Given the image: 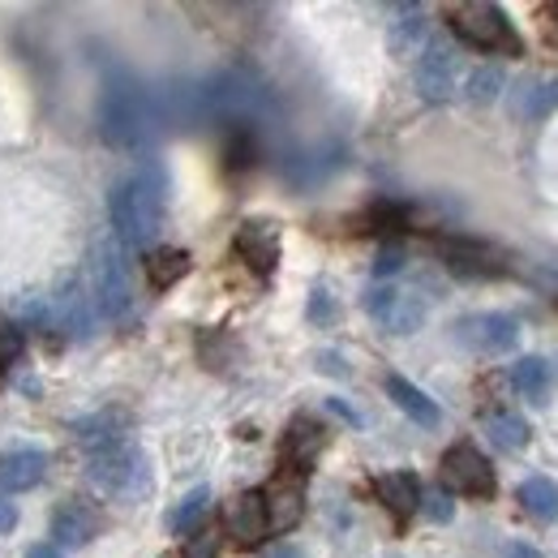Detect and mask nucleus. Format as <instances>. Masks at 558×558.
<instances>
[{"mask_svg":"<svg viewBox=\"0 0 558 558\" xmlns=\"http://www.w3.org/2000/svg\"><path fill=\"white\" fill-rule=\"evenodd\" d=\"M374 494H378V502L391 511L396 524H409V520L417 515L421 486L413 473H383V477H374Z\"/></svg>","mask_w":558,"mask_h":558,"instance_id":"18","label":"nucleus"},{"mask_svg":"<svg viewBox=\"0 0 558 558\" xmlns=\"http://www.w3.org/2000/svg\"><path fill=\"white\" fill-rule=\"evenodd\" d=\"M130 413L121 409H104V413H90V417L73 421V438L82 451H95L104 442H117V438H130Z\"/></svg>","mask_w":558,"mask_h":558,"instance_id":"19","label":"nucleus"},{"mask_svg":"<svg viewBox=\"0 0 558 558\" xmlns=\"http://www.w3.org/2000/svg\"><path fill=\"white\" fill-rule=\"evenodd\" d=\"M86 477L90 486L117 502H142L150 489H155V473H150V460L130 438H117V442H104L95 451H86Z\"/></svg>","mask_w":558,"mask_h":558,"instance_id":"3","label":"nucleus"},{"mask_svg":"<svg viewBox=\"0 0 558 558\" xmlns=\"http://www.w3.org/2000/svg\"><path fill=\"white\" fill-rule=\"evenodd\" d=\"M442 482H447V489H456L464 498H494V489H498L489 460L473 442L447 447V456H442Z\"/></svg>","mask_w":558,"mask_h":558,"instance_id":"8","label":"nucleus"},{"mask_svg":"<svg viewBox=\"0 0 558 558\" xmlns=\"http://www.w3.org/2000/svg\"><path fill=\"white\" fill-rule=\"evenodd\" d=\"M276 558H301V555H296V550H279Z\"/></svg>","mask_w":558,"mask_h":558,"instance_id":"41","label":"nucleus"},{"mask_svg":"<svg viewBox=\"0 0 558 558\" xmlns=\"http://www.w3.org/2000/svg\"><path fill=\"white\" fill-rule=\"evenodd\" d=\"M13 524H17V507H13V502H4V498H0V533H9V529H13Z\"/></svg>","mask_w":558,"mask_h":558,"instance_id":"36","label":"nucleus"},{"mask_svg":"<svg viewBox=\"0 0 558 558\" xmlns=\"http://www.w3.org/2000/svg\"><path fill=\"white\" fill-rule=\"evenodd\" d=\"M438 254H442V267L456 271L464 279H502L511 267L498 250H489L482 241H464V236H442L438 241Z\"/></svg>","mask_w":558,"mask_h":558,"instance_id":"10","label":"nucleus"},{"mask_svg":"<svg viewBox=\"0 0 558 558\" xmlns=\"http://www.w3.org/2000/svg\"><path fill=\"white\" fill-rule=\"evenodd\" d=\"M387 396L396 400V409H400V413H409V417L417 421V425H425V429H434V425L442 421L438 404H434L421 387H413L404 374H391V378H387Z\"/></svg>","mask_w":558,"mask_h":558,"instance_id":"21","label":"nucleus"},{"mask_svg":"<svg viewBox=\"0 0 558 558\" xmlns=\"http://www.w3.org/2000/svg\"><path fill=\"white\" fill-rule=\"evenodd\" d=\"M511 112L520 121H546L558 112V77H524L511 86Z\"/></svg>","mask_w":558,"mask_h":558,"instance_id":"17","label":"nucleus"},{"mask_svg":"<svg viewBox=\"0 0 558 558\" xmlns=\"http://www.w3.org/2000/svg\"><path fill=\"white\" fill-rule=\"evenodd\" d=\"M327 409H331L336 417H344L349 425H361V413H356V409H349V404H344L340 396H336V400H327Z\"/></svg>","mask_w":558,"mask_h":558,"instance_id":"35","label":"nucleus"},{"mask_svg":"<svg viewBox=\"0 0 558 558\" xmlns=\"http://www.w3.org/2000/svg\"><path fill=\"white\" fill-rule=\"evenodd\" d=\"M323 447H327V425H318L314 417H292L288 429H283V447H279L283 451V469H296V473L310 477V469L318 464Z\"/></svg>","mask_w":558,"mask_h":558,"instance_id":"15","label":"nucleus"},{"mask_svg":"<svg viewBox=\"0 0 558 558\" xmlns=\"http://www.w3.org/2000/svg\"><path fill=\"white\" fill-rule=\"evenodd\" d=\"M550 26H555V39H558V4L550 9Z\"/></svg>","mask_w":558,"mask_h":558,"instance_id":"40","label":"nucleus"},{"mask_svg":"<svg viewBox=\"0 0 558 558\" xmlns=\"http://www.w3.org/2000/svg\"><path fill=\"white\" fill-rule=\"evenodd\" d=\"M456 340L469 352L502 356L520 344V323L511 314H469L456 323Z\"/></svg>","mask_w":558,"mask_h":558,"instance_id":"9","label":"nucleus"},{"mask_svg":"<svg viewBox=\"0 0 558 558\" xmlns=\"http://www.w3.org/2000/svg\"><path fill=\"white\" fill-rule=\"evenodd\" d=\"M263 507H267V529L271 533H288L301 524L305 515V473L296 469H279L271 486L263 489Z\"/></svg>","mask_w":558,"mask_h":558,"instance_id":"11","label":"nucleus"},{"mask_svg":"<svg viewBox=\"0 0 558 558\" xmlns=\"http://www.w3.org/2000/svg\"><path fill=\"white\" fill-rule=\"evenodd\" d=\"M112 228L125 250H155L168 215V177L155 159H146L130 177H121L108 194Z\"/></svg>","mask_w":558,"mask_h":558,"instance_id":"1","label":"nucleus"},{"mask_svg":"<svg viewBox=\"0 0 558 558\" xmlns=\"http://www.w3.org/2000/svg\"><path fill=\"white\" fill-rule=\"evenodd\" d=\"M99 134L117 150H142L159 134V104L155 95L134 82V77H117L104 86L99 99Z\"/></svg>","mask_w":558,"mask_h":558,"instance_id":"2","label":"nucleus"},{"mask_svg":"<svg viewBox=\"0 0 558 558\" xmlns=\"http://www.w3.org/2000/svg\"><path fill=\"white\" fill-rule=\"evenodd\" d=\"M365 223H369L365 232H400L409 223V215H404V207H396V203H378V207H369Z\"/></svg>","mask_w":558,"mask_h":558,"instance_id":"29","label":"nucleus"},{"mask_svg":"<svg viewBox=\"0 0 558 558\" xmlns=\"http://www.w3.org/2000/svg\"><path fill=\"white\" fill-rule=\"evenodd\" d=\"M236 258L254 271V276H271L279 267V223L276 219H245L236 228Z\"/></svg>","mask_w":558,"mask_h":558,"instance_id":"12","label":"nucleus"},{"mask_svg":"<svg viewBox=\"0 0 558 558\" xmlns=\"http://www.w3.org/2000/svg\"><path fill=\"white\" fill-rule=\"evenodd\" d=\"M511 387L524 396V400H533V404H546V387H550V365L542 361V356H520L515 365H511Z\"/></svg>","mask_w":558,"mask_h":558,"instance_id":"23","label":"nucleus"},{"mask_svg":"<svg viewBox=\"0 0 558 558\" xmlns=\"http://www.w3.org/2000/svg\"><path fill=\"white\" fill-rule=\"evenodd\" d=\"M336 318H340L336 296L327 288H314V296H310V323H336Z\"/></svg>","mask_w":558,"mask_h":558,"instance_id":"32","label":"nucleus"},{"mask_svg":"<svg viewBox=\"0 0 558 558\" xmlns=\"http://www.w3.org/2000/svg\"><path fill=\"white\" fill-rule=\"evenodd\" d=\"M223 529L236 546L254 550L271 529H267V507H263V489H241L228 507H223Z\"/></svg>","mask_w":558,"mask_h":558,"instance_id":"14","label":"nucleus"},{"mask_svg":"<svg viewBox=\"0 0 558 558\" xmlns=\"http://www.w3.org/2000/svg\"><path fill=\"white\" fill-rule=\"evenodd\" d=\"M400 267H404V254H400V250H391V245H387V250H383V254H378V263H374V276H378V279H387V276H396V271H400Z\"/></svg>","mask_w":558,"mask_h":558,"instance_id":"34","label":"nucleus"},{"mask_svg":"<svg viewBox=\"0 0 558 558\" xmlns=\"http://www.w3.org/2000/svg\"><path fill=\"white\" fill-rule=\"evenodd\" d=\"M22 344H26L22 327H17L13 318H4V314H0V365H13V361L22 356Z\"/></svg>","mask_w":558,"mask_h":558,"instance_id":"30","label":"nucleus"},{"mask_svg":"<svg viewBox=\"0 0 558 558\" xmlns=\"http://www.w3.org/2000/svg\"><path fill=\"white\" fill-rule=\"evenodd\" d=\"M498 90H507V77H502L498 65H486V70H477L469 77V99L473 104H494Z\"/></svg>","mask_w":558,"mask_h":558,"instance_id":"28","label":"nucleus"},{"mask_svg":"<svg viewBox=\"0 0 558 558\" xmlns=\"http://www.w3.org/2000/svg\"><path fill=\"white\" fill-rule=\"evenodd\" d=\"M26 558H61V555H57L52 546H31V550H26Z\"/></svg>","mask_w":558,"mask_h":558,"instance_id":"39","label":"nucleus"},{"mask_svg":"<svg viewBox=\"0 0 558 558\" xmlns=\"http://www.w3.org/2000/svg\"><path fill=\"white\" fill-rule=\"evenodd\" d=\"M417 90L425 104H447L456 95V52L438 39H429L421 48L417 61Z\"/></svg>","mask_w":558,"mask_h":558,"instance_id":"13","label":"nucleus"},{"mask_svg":"<svg viewBox=\"0 0 558 558\" xmlns=\"http://www.w3.org/2000/svg\"><path fill=\"white\" fill-rule=\"evenodd\" d=\"M207 511H210V489L207 486L190 489V494L168 511V529H172V533H198L203 520H207Z\"/></svg>","mask_w":558,"mask_h":558,"instance_id":"24","label":"nucleus"},{"mask_svg":"<svg viewBox=\"0 0 558 558\" xmlns=\"http://www.w3.org/2000/svg\"><path fill=\"white\" fill-rule=\"evenodd\" d=\"M181 558H219V537H215L210 529H198V533L185 542Z\"/></svg>","mask_w":558,"mask_h":558,"instance_id":"33","label":"nucleus"},{"mask_svg":"<svg viewBox=\"0 0 558 558\" xmlns=\"http://www.w3.org/2000/svg\"><path fill=\"white\" fill-rule=\"evenodd\" d=\"M99 529H104V515L82 498H65L52 511V537L61 546H86L90 537H99Z\"/></svg>","mask_w":558,"mask_h":558,"instance_id":"16","label":"nucleus"},{"mask_svg":"<svg viewBox=\"0 0 558 558\" xmlns=\"http://www.w3.org/2000/svg\"><path fill=\"white\" fill-rule=\"evenodd\" d=\"M425 35H429V26H425L421 4H400L396 9V22H391V35H387L391 52L396 57H413V52L425 48Z\"/></svg>","mask_w":558,"mask_h":558,"instance_id":"22","label":"nucleus"},{"mask_svg":"<svg viewBox=\"0 0 558 558\" xmlns=\"http://www.w3.org/2000/svg\"><path fill=\"white\" fill-rule=\"evenodd\" d=\"M146 271H150V283L159 292H168L172 283H181V279L190 276V254L185 250H150Z\"/></svg>","mask_w":558,"mask_h":558,"instance_id":"27","label":"nucleus"},{"mask_svg":"<svg viewBox=\"0 0 558 558\" xmlns=\"http://www.w3.org/2000/svg\"><path fill=\"white\" fill-rule=\"evenodd\" d=\"M417 511H425L434 524H447V520L456 515V502H451V494H447V489H429V494H421Z\"/></svg>","mask_w":558,"mask_h":558,"instance_id":"31","label":"nucleus"},{"mask_svg":"<svg viewBox=\"0 0 558 558\" xmlns=\"http://www.w3.org/2000/svg\"><path fill=\"white\" fill-rule=\"evenodd\" d=\"M447 22L451 31L477 48V52H502V57H520V35L511 31L507 13L498 4H486V0H469V4H451L447 9Z\"/></svg>","mask_w":558,"mask_h":558,"instance_id":"6","label":"nucleus"},{"mask_svg":"<svg viewBox=\"0 0 558 558\" xmlns=\"http://www.w3.org/2000/svg\"><path fill=\"white\" fill-rule=\"evenodd\" d=\"M318 361H323V369H327V374H349V369H344V361H340L336 352H323Z\"/></svg>","mask_w":558,"mask_h":558,"instance_id":"37","label":"nucleus"},{"mask_svg":"<svg viewBox=\"0 0 558 558\" xmlns=\"http://www.w3.org/2000/svg\"><path fill=\"white\" fill-rule=\"evenodd\" d=\"M26 318L35 323V327H44L48 336L57 331V336H70V340H90L95 336V323H99V314H95V301H90V292H86V283L82 279H65L57 292H48V296H26Z\"/></svg>","mask_w":558,"mask_h":558,"instance_id":"5","label":"nucleus"},{"mask_svg":"<svg viewBox=\"0 0 558 558\" xmlns=\"http://www.w3.org/2000/svg\"><path fill=\"white\" fill-rule=\"evenodd\" d=\"M486 434L498 451H524L529 447V421L520 413H489Z\"/></svg>","mask_w":558,"mask_h":558,"instance_id":"25","label":"nucleus"},{"mask_svg":"<svg viewBox=\"0 0 558 558\" xmlns=\"http://www.w3.org/2000/svg\"><path fill=\"white\" fill-rule=\"evenodd\" d=\"M507 558H542V555H537L533 546H520V542H515V546H507Z\"/></svg>","mask_w":558,"mask_h":558,"instance_id":"38","label":"nucleus"},{"mask_svg":"<svg viewBox=\"0 0 558 558\" xmlns=\"http://www.w3.org/2000/svg\"><path fill=\"white\" fill-rule=\"evenodd\" d=\"M520 502H524V511H529L533 520H542V524H555L558 520V486L546 482V477H529V482L520 486Z\"/></svg>","mask_w":558,"mask_h":558,"instance_id":"26","label":"nucleus"},{"mask_svg":"<svg viewBox=\"0 0 558 558\" xmlns=\"http://www.w3.org/2000/svg\"><path fill=\"white\" fill-rule=\"evenodd\" d=\"M48 477V456L44 451H13L0 460V489L4 494H22L35 489Z\"/></svg>","mask_w":558,"mask_h":558,"instance_id":"20","label":"nucleus"},{"mask_svg":"<svg viewBox=\"0 0 558 558\" xmlns=\"http://www.w3.org/2000/svg\"><path fill=\"white\" fill-rule=\"evenodd\" d=\"M365 310H369V318H374L383 331H391V336H413V331L425 327V314H429V305H425L421 292L396 288V283L369 288V292H365Z\"/></svg>","mask_w":558,"mask_h":558,"instance_id":"7","label":"nucleus"},{"mask_svg":"<svg viewBox=\"0 0 558 558\" xmlns=\"http://www.w3.org/2000/svg\"><path fill=\"white\" fill-rule=\"evenodd\" d=\"M86 292L104 323H125L134 314V279L117 241H99L86 263Z\"/></svg>","mask_w":558,"mask_h":558,"instance_id":"4","label":"nucleus"}]
</instances>
